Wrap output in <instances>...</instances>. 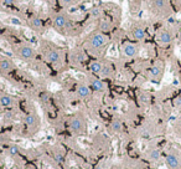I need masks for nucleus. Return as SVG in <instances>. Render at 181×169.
<instances>
[{"instance_id":"nucleus-1","label":"nucleus","mask_w":181,"mask_h":169,"mask_svg":"<svg viewBox=\"0 0 181 169\" xmlns=\"http://www.w3.org/2000/svg\"><path fill=\"white\" fill-rule=\"evenodd\" d=\"M153 11L160 16H167L171 14V6L167 0H150Z\"/></svg>"},{"instance_id":"nucleus-2","label":"nucleus","mask_w":181,"mask_h":169,"mask_svg":"<svg viewBox=\"0 0 181 169\" xmlns=\"http://www.w3.org/2000/svg\"><path fill=\"white\" fill-rule=\"evenodd\" d=\"M108 41H109L108 36H106L103 32H95L90 35V37L88 40V45L92 49L98 50V49H102L103 46H106L108 44Z\"/></svg>"},{"instance_id":"nucleus-3","label":"nucleus","mask_w":181,"mask_h":169,"mask_svg":"<svg viewBox=\"0 0 181 169\" xmlns=\"http://www.w3.org/2000/svg\"><path fill=\"white\" fill-rule=\"evenodd\" d=\"M84 127H86V122H84V118L82 116H74L71 118L69 121V129L72 133L74 134H81L83 131H84Z\"/></svg>"},{"instance_id":"nucleus-4","label":"nucleus","mask_w":181,"mask_h":169,"mask_svg":"<svg viewBox=\"0 0 181 169\" xmlns=\"http://www.w3.org/2000/svg\"><path fill=\"white\" fill-rule=\"evenodd\" d=\"M172 34L170 30L167 29H161L159 30V32L156 34V41L162 45V46H166V45H170L172 42Z\"/></svg>"},{"instance_id":"nucleus-5","label":"nucleus","mask_w":181,"mask_h":169,"mask_svg":"<svg viewBox=\"0 0 181 169\" xmlns=\"http://www.w3.org/2000/svg\"><path fill=\"white\" fill-rule=\"evenodd\" d=\"M52 25H53V28L56 30H60V31L65 30L67 28V25H68V19H67V16L65 14L58 13V14L55 15V18L52 20Z\"/></svg>"},{"instance_id":"nucleus-6","label":"nucleus","mask_w":181,"mask_h":169,"mask_svg":"<svg viewBox=\"0 0 181 169\" xmlns=\"http://www.w3.org/2000/svg\"><path fill=\"white\" fill-rule=\"evenodd\" d=\"M18 54L24 60H32L35 57V50L29 45H21L18 49Z\"/></svg>"},{"instance_id":"nucleus-7","label":"nucleus","mask_w":181,"mask_h":169,"mask_svg":"<svg viewBox=\"0 0 181 169\" xmlns=\"http://www.w3.org/2000/svg\"><path fill=\"white\" fill-rule=\"evenodd\" d=\"M162 71H164V66L161 62H156L155 65L151 66L150 71H149V77L153 81H158L160 80V77L162 76Z\"/></svg>"},{"instance_id":"nucleus-8","label":"nucleus","mask_w":181,"mask_h":169,"mask_svg":"<svg viewBox=\"0 0 181 169\" xmlns=\"http://www.w3.org/2000/svg\"><path fill=\"white\" fill-rule=\"evenodd\" d=\"M139 52V49L135 44H132V42H127L123 45V54L124 56L127 57H135Z\"/></svg>"},{"instance_id":"nucleus-9","label":"nucleus","mask_w":181,"mask_h":169,"mask_svg":"<svg viewBox=\"0 0 181 169\" xmlns=\"http://www.w3.org/2000/svg\"><path fill=\"white\" fill-rule=\"evenodd\" d=\"M46 60L50 62V63H60L61 62V52L58 50H55V49H51L46 52Z\"/></svg>"},{"instance_id":"nucleus-10","label":"nucleus","mask_w":181,"mask_h":169,"mask_svg":"<svg viewBox=\"0 0 181 169\" xmlns=\"http://www.w3.org/2000/svg\"><path fill=\"white\" fill-rule=\"evenodd\" d=\"M165 162H166V165L170 168V169H180L181 168V164H180V160L179 158L172 154V153H169L166 157H165Z\"/></svg>"},{"instance_id":"nucleus-11","label":"nucleus","mask_w":181,"mask_h":169,"mask_svg":"<svg viewBox=\"0 0 181 169\" xmlns=\"http://www.w3.org/2000/svg\"><path fill=\"white\" fill-rule=\"evenodd\" d=\"M90 90H92L90 86H87V84H84V83H81V84L77 86V96L79 98H82V100L88 98L90 96Z\"/></svg>"},{"instance_id":"nucleus-12","label":"nucleus","mask_w":181,"mask_h":169,"mask_svg":"<svg viewBox=\"0 0 181 169\" xmlns=\"http://www.w3.org/2000/svg\"><path fill=\"white\" fill-rule=\"evenodd\" d=\"M145 35H146L145 29L141 28V26H134V28L132 29V36H133L135 40H138V41L144 40V39H145Z\"/></svg>"},{"instance_id":"nucleus-13","label":"nucleus","mask_w":181,"mask_h":169,"mask_svg":"<svg viewBox=\"0 0 181 169\" xmlns=\"http://www.w3.org/2000/svg\"><path fill=\"white\" fill-rule=\"evenodd\" d=\"M90 89H92L93 91H97V92H103L106 90V83L102 80L96 78L90 82Z\"/></svg>"},{"instance_id":"nucleus-14","label":"nucleus","mask_w":181,"mask_h":169,"mask_svg":"<svg viewBox=\"0 0 181 169\" xmlns=\"http://www.w3.org/2000/svg\"><path fill=\"white\" fill-rule=\"evenodd\" d=\"M14 68V63L9 58H2L0 60V70L3 72H10Z\"/></svg>"},{"instance_id":"nucleus-15","label":"nucleus","mask_w":181,"mask_h":169,"mask_svg":"<svg viewBox=\"0 0 181 169\" xmlns=\"http://www.w3.org/2000/svg\"><path fill=\"white\" fill-rule=\"evenodd\" d=\"M25 124L27 126V127H34V126H36L37 123H39V118H37V116L35 115V113H29L26 117H25Z\"/></svg>"},{"instance_id":"nucleus-16","label":"nucleus","mask_w":181,"mask_h":169,"mask_svg":"<svg viewBox=\"0 0 181 169\" xmlns=\"http://www.w3.org/2000/svg\"><path fill=\"white\" fill-rule=\"evenodd\" d=\"M148 158H149L151 162H158V160H160V158H161V152H160V149H158V148L150 149V150L148 152Z\"/></svg>"},{"instance_id":"nucleus-17","label":"nucleus","mask_w":181,"mask_h":169,"mask_svg":"<svg viewBox=\"0 0 181 169\" xmlns=\"http://www.w3.org/2000/svg\"><path fill=\"white\" fill-rule=\"evenodd\" d=\"M13 103H14V100L11 96H9V95L0 96V106L2 107H10V106H13Z\"/></svg>"},{"instance_id":"nucleus-18","label":"nucleus","mask_w":181,"mask_h":169,"mask_svg":"<svg viewBox=\"0 0 181 169\" xmlns=\"http://www.w3.org/2000/svg\"><path fill=\"white\" fill-rule=\"evenodd\" d=\"M102 68H103V63L101 61H92L90 65H89V70L92 71L93 73H96V75H98V73L101 75Z\"/></svg>"},{"instance_id":"nucleus-19","label":"nucleus","mask_w":181,"mask_h":169,"mask_svg":"<svg viewBox=\"0 0 181 169\" xmlns=\"http://www.w3.org/2000/svg\"><path fill=\"white\" fill-rule=\"evenodd\" d=\"M111 129H112L113 132H116V133L122 132V129H123V124H122L120 119H118V118L113 119L112 123H111Z\"/></svg>"},{"instance_id":"nucleus-20","label":"nucleus","mask_w":181,"mask_h":169,"mask_svg":"<svg viewBox=\"0 0 181 169\" xmlns=\"http://www.w3.org/2000/svg\"><path fill=\"white\" fill-rule=\"evenodd\" d=\"M30 26L34 30H41L42 29V20L40 18H32L30 20Z\"/></svg>"},{"instance_id":"nucleus-21","label":"nucleus","mask_w":181,"mask_h":169,"mask_svg":"<svg viewBox=\"0 0 181 169\" xmlns=\"http://www.w3.org/2000/svg\"><path fill=\"white\" fill-rule=\"evenodd\" d=\"M111 29H112L111 21H108V20H102V21L99 23V30H101L102 32H107V31H109Z\"/></svg>"},{"instance_id":"nucleus-22","label":"nucleus","mask_w":181,"mask_h":169,"mask_svg":"<svg viewBox=\"0 0 181 169\" xmlns=\"http://www.w3.org/2000/svg\"><path fill=\"white\" fill-rule=\"evenodd\" d=\"M112 72H113V70H112L111 65H103V68L101 71V76L102 77H109L112 75Z\"/></svg>"},{"instance_id":"nucleus-23","label":"nucleus","mask_w":181,"mask_h":169,"mask_svg":"<svg viewBox=\"0 0 181 169\" xmlns=\"http://www.w3.org/2000/svg\"><path fill=\"white\" fill-rule=\"evenodd\" d=\"M9 154L11 155V157H16V155H19L20 154V148H19V145H16V144H13V145H10L9 147Z\"/></svg>"},{"instance_id":"nucleus-24","label":"nucleus","mask_w":181,"mask_h":169,"mask_svg":"<svg viewBox=\"0 0 181 169\" xmlns=\"http://www.w3.org/2000/svg\"><path fill=\"white\" fill-rule=\"evenodd\" d=\"M76 61L79 62V63L84 61V55H83L81 51H77V52H76Z\"/></svg>"},{"instance_id":"nucleus-25","label":"nucleus","mask_w":181,"mask_h":169,"mask_svg":"<svg viewBox=\"0 0 181 169\" xmlns=\"http://www.w3.org/2000/svg\"><path fill=\"white\" fill-rule=\"evenodd\" d=\"M78 0H61V3L66 6H71V5H74Z\"/></svg>"},{"instance_id":"nucleus-26","label":"nucleus","mask_w":181,"mask_h":169,"mask_svg":"<svg viewBox=\"0 0 181 169\" xmlns=\"http://www.w3.org/2000/svg\"><path fill=\"white\" fill-rule=\"evenodd\" d=\"M174 105L176 108H181V96H177L175 100H174Z\"/></svg>"},{"instance_id":"nucleus-27","label":"nucleus","mask_w":181,"mask_h":169,"mask_svg":"<svg viewBox=\"0 0 181 169\" xmlns=\"http://www.w3.org/2000/svg\"><path fill=\"white\" fill-rule=\"evenodd\" d=\"M149 100H150V97H149V95H146V93H143V95L140 96V101H141L143 103H148Z\"/></svg>"},{"instance_id":"nucleus-28","label":"nucleus","mask_w":181,"mask_h":169,"mask_svg":"<svg viewBox=\"0 0 181 169\" xmlns=\"http://www.w3.org/2000/svg\"><path fill=\"white\" fill-rule=\"evenodd\" d=\"M55 159H56V162L61 163V162H63V155H62V154H60V153H57V154L55 155Z\"/></svg>"},{"instance_id":"nucleus-29","label":"nucleus","mask_w":181,"mask_h":169,"mask_svg":"<svg viewBox=\"0 0 181 169\" xmlns=\"http://www.w3.org/2000/svg\"><path fill=\"white\" fill-rule=\"evenodd\" d=\"M3 2H4L5 4H8V5H13V4L16 3V0H3Z\"/></svg>"},{"instance_id":"nucleus-30","label":"nucleus","mask_w":181,"mask_h":169,"mask_svg":"<svg viewBox=\"0 0 181 169\" xmlns=\"http://www.w3.org/2000/svg\"><path fill=\"white\" fill-rule=\"evenodd\" d=\"M41 100H42V102H47V101H48V96H47V95H42Z\"/></svg>"},{"instance_id":"nucleus-31","label":"nucleus","mask_w":181,"mask_h":169,"mask_svg":"<svg viewBox=\"0 0 181 169\" xmlns=\"http://www.w3.org/2000/svg\"><path fill=\"white\" fill-rule=\"evenodd\" d=\"M96 169H104L102 165H98V167H96Z\"/></svg>"},{"instance_id":"nucleus-32","label":"nucleus","mask_w":181,"mask_h":169,"mask_svg":"<svg viewBox=\"0 0 181 169\" xmlns=\"http://www.w3.org/2000/svg\"><path fill=\"white\" fill-rule=\"evenodd\" d=\"M113 169H123V168H122V167H114Z\"/></svg>"},{"instance_id":"nucleus-33","label":"nucleus","mask_w":181,"mask_h":169,"mask_svg":"<svg viewBox=\"0 0 181 169\" xmlns=\"http://www.w3.org/2000/svg\"><path fill=\"white\" fill-rule=\"evenodd\" d=\"M179 134H180V137H181V126H180V128H179Z\"/></svg>"},{"instance_id":"nucleus-34","label":"nucleus","mask_w":181,"mask_h":169,"mask_svg":"<svg viewBox=\"0 0 181 169\" xmlns=\"http://www.w3.org/2000/svg\"><path fill=\"white\" fill-rule=\"evenodd\" d=\"M176 2H177V4H180V5H181V0H176Z\"/></svg>"}]
</instances>
